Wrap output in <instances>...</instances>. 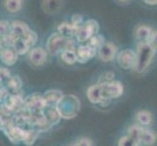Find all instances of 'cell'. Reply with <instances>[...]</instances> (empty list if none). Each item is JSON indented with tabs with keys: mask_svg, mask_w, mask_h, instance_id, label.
Returning <instances> with one entry per match:
<instances>
[{
	"mask_svg": "<svg viewBox=\"0 0 157 146\" xmlns=\"http://www.w3.org/2000/svg\"><path fill=\"white\" fill-rule=\"evenodd\" d=\"M5 92H6V91L0 88V101H1V100L4 99V96H5Z\"/></svg>",
	"mask_w": 157,
	"mask_h": 146,
	"instance_id": "8d00e7d4",
	"label": "cell"
},
{
	"mask_svg": "<svg viewBox=\"0 0 157 146\" xmlns=\"http://www.w3.org/2000/svg\"><path fill=\"white\" fill-rule=\"evenodd\" d=\"M117 146H140V145L136 140H134L133 138L128 137L127 134H125V136H122L119 138Z\"/></svg>",
	"mask_w": 157,
	"mask_h": 146,
	"instance_id": "83f0119b",
	"label": "cell"
},
{
	"mask_svg": "<svg viewBox=\"0 0 157 146\" xmlns=\"http://www.w3.org/2000/svg\"><path fill=\"white\" fill-rule=\"evenodd\" d=\"M29 58L30 62L35 66H43L47 61V52L41 47L34 48L29 51Z\"/></svg>",
	"mask_w": 157,
	"mask_h": 146,
	"instance_id": "ba28073f",
	"label": "cell"
},
{
	"mask_svg": "<svg viewBox=\"0 0 157 146\" xmlns=\"http://www.w3.org/2000/svg\"><path fill=\"white\" fill-rule=\"evenodd\" d=\"M102 87L104 85L101 83H97L88 89V99L92 102V103L98 104L101 103L102 101H105V97H104V93H102Z\"/></svg>",
	"mask_w": 157,
	"mask_h": 146,
	"instance_id": "30bf717a",
	"label": "cell"
},
{
	"mask_svg": "<svg viewBox=\"0 0 157 146\" xmlns=\"http://www.w3.org/2000/svg\"><path fill=\"white\" fill-rule=\"evenodd\" d=\"M21 39H23L29 47H31V46H33V45L36 44V42H37V34L35 33L33 30L29 29L28 31V33H26L25 36L21 37Z\"/></svg>",
	"mask_w": 157,
	"mask_h": 146,
	"instance_id": "4316f807",
	"label": "cell"
},
{
	"mask_svg": "<svg viewBox=\"0 0 157 146\" xmlns=\"http://www.w3.org/2000/svg\"><path fill=\"white\" fill-rule=\"evenodd\" d=\"M74 41L72 39H67L63 35L57 33H53L47 40V50L52 55L58 53H62L63 50L67 49H74Z\"/></svg>",
	"mask_w": 157,
	"mask_h": 146,
	"instance_id": "7a4b0ae2",
	"label": "cell"
},
{
	"mask_svg": "<svg viewBox=\"0 0 157 146\" xmlns=\"http://www.w3.org/2000/svg\"><path fill=\"white\" fill-rule=\"evenodd\" d=\"M157 132L152 128H142L140 134V146H155Z\"/></svg>",
	"mask_w": 157,
	"mask_h": 146,
	"instance_id": "52a82bcc",
	"label": "cell"
},
{
	"mask_svg": "<svg viewBox=\"0 0 157 146\" xmlns=\"http://www.w3.org/2000/svg\"><path fill=\"white\" fill-rule=\"evenodd\" d=\"M63 0H42L41 8L48 15H55L63 7Z\"/></svg>",
	"mask_w": 157,
	"mask_h": 146,
	"instance_id": "8fae6325",
	"label": "cell"
},
{
	"mask_svg": "<svg viewBox=\"0 0 157 146\" xmlns=\"http://www.w3.org/2000/svg\"><path fill=\"white\" fill-rule=\"evenodd\" d=\"M4 49V43H3V40H2V37H0V52Z\"/></svg>",
	"mask_w": 157,
	"mask_h": 146,
	"instance_id": "74e56055",
	"label": "cell"
},
{
	"mask_svg": "<svg viewBox=\"0 0 157 146\" xmlns=\"http://www.w3.org/2000/svg\"><path fill=\"white\" fill-rule=\"evenodd\" d=\"M18 39H19V37L15 33H13L12 31H9L8 33H6L5 35L2 36L4 46H7L9 48H13L14 45L16 44V42L18 41Z\"/></svg>",
	"mask_w": 157,
	"mask_h": 146,
	"instance_id": "603a6c76",
	"label": "cell"
},
{
	"mask_svg": "<svg viewBox=\"0 0 157 146\" xmlns=\"http://www.w3.org/2000/svg\"><path fill=\"white\" fill-rule=\"evenodd\" d=\"M4 7L9 13H18L23 8V0H5Z\"/></svg>",
	"mask_w": 157,
	"mask_h": 146,
	"instance_id": "d6986e66",
	"label": "cell"
},
{
	"mask_svg": "<svg viewBox=\"0 0 157 146\" xmlns=\"http://www.w3.org/2000/svg\"><path fill=\"white\" fill-rule=\"evenodd\" d=\"M98 55L104 62H112L117 56V46L113 42H105L99 49Z\"/></svg>",
	"mask_w": 157,
	"mask_h": 146,
	"instance_id": "5b68a950",
	"label": "cell"
},
{
	"mask_svg": "<svg viewBox=\"0 0 157 146\" xmlns=\"http://www.w3.org/2000/svg\"><path fill=\"white\" fill-rule=\"evenodd\" d=\"M140 131H142V127L138 126L137 124H133V125L129 126L127 129V136L130 137L131 138H133L134 140L139 143L140 145Z\"/></svg>",
	"mask_w": 157,
	"mask_h": 146,
	"instance_id": "7402d4cb",
	"label": "cell"
},
{
	"mask_svg": "<svg viewBox=\"0 0 157 146\" xmlns=\"http://www.w3.org/2000/svg\"><path fill=\"white\" fill-rule=\"evenodd\" d=\"M88 41H89L88 42V45L91 46L92 48L96 49L97 51H98V49L105 42L104 36L100 35V34H95V35H93Z\"/></svg>",
	"mask_w": 157,
	"mask_h": 146,
	"instance_id": "cb8c5ba5",
	"label": "cell"
},
{
	"mask_svg": "<svg viewBox=\"0 0 157 146\" xmlns=\"http://www.w3.org/2000/svg\"><path fill=\"white\" fill-rule=\"evenodd\" d=\"M25 107L29 110L32 111H41L43 108L45 107L44 102H43L42 97H40L37 95H32L30 96H29L28 99L25 101Z\"/></svg>",
	"mask_w": 157,
	"mask_h": 146,
	"instance_id": "4fadbf2b",
	"label": "cell"
},
{
	"mask_svg": "<svg viewBox=\"0 0 157 146\" xmlns=\"http://www.w3.org/2000/svg\"><path fill=\"white\" fill-rule=\"evenodd\" d=\"M76 28L70 23H63L58 26V32L67 39H72Z\"/></svg>",
	"mask_w": 157,
	"mask_h": 146,
	"instance_id": "ac0fdd59",
	"label": "cell"
},
{
	"mask_svg": "<svg viewBox=\"0 0 157 146\" xmlns=\"http://www.w3.org/2000/svg\"><path fill=\"white\" fill-rule=\"evenodd\" d=\"M83 21V17L79 14H74L71 17V21H70V24H71L75 28H77L78 26L81 25Z\"/></svg>",
	"mask_w": 157,
	"mask_h": 146,
	"instance_id": "1f68e13d",
	"label": "cell"
},
{
	"mask_svg": "<svg viewBox=\"0 0 157 146\" xmlns=\"http://www.w3.org/2000/svg\"><path fill=\"white\" fill-rule=\"evenodd\" d=\"M151 32H152V28L150 26L142 24V25H138L135 28L134 35L137 40H139L140 42H144V41H148L151 35Z\"/></svg>",
	"mask_w": 157,
	"mask_h": 146,
	"instance_id": "5bb4252c",
	"label": "cell"
},
{
	"mask_svg": "<svg viewBox=\"0 0 157 146\" xmlns=\"http://www.w3.org/2000/svg\"><path fill=\"white\" fill-rule=\"evenodd\" d=\"M102 93L105 100H110L120 97L124 93V86L119 81L112 80L108 83L102 84Z\"/></svg>",
	"mask_w": 157,
	"mask_h": 146,
	"instance_id": "3957f363",
	"label": "cell"
},
{
	"mask_svg": "<svg viewBox=\"0 0 157 146\" xmlns=\"http://www.w3.org/2000/svg\"><path fill=\"white\" fill-rule=\"evenodd\" d=\"M13 49L18 53V55H23V54H25V53L29 52L30 47L28 44H26V43L23 39L19 38L18 41L16 42V44L14 45Z\"/></svg>",
	"mask_w": 157,
	"mask_h": 146,
	"instance_id": "d4e9b609",
	"label": "cell"
},
{
	"mask_svg": "<svg viewBox=\"0 0 157 146\" xmlns=\"http://www.w3.org/2000/svg\"><path fill=\"white\" fill-rule=\"evenodd\" d=\"M154 123L153 113L148 109H140L135 113V124L142 128H150Z\"/></svg>",
	"mask_w": 157,
	"mask_h": 146,
	"instance_id": "8992f818",
	"label": "cell"
},
{
	"mask_svg": "<svg viewBox=\"0 0 157 146\" xmlns=\"http://www.w3.org/2000/svg\"><path fill=\"white\" fill-rule=\"evenodd\" d=\"M19 55L13 48H4L3 50L0 52V61L4 64H6L8 66H14L17 62Z\"/></svg>",
	"mask_w": 157,
	"mask_h": 146,
	"instance_id": "7c38bea8",
	"label": "cell"
},
{
	"mask_svg": "<svg viewBox=\"0 0 157 146\" xmlns=\"http://www.w3.org/2000/svg\"><path fill=\"white\" fill-rule=\"evenodd\" d=\"M10 71L8 68L5 67H0V78L3 80H8L10 78Z\"/></svg>",
	"mask_w": 157,
	"mask_h": 146,
	"instance_id": "e575fe53",
	"label": "cell"
},
{
	"mask_svg": "<svg viewBox=\"0 0 157 146\" xmlns=\"http://www.w3.org/2000/svg\"><path fill=\"white\" fill-rule=\"evenodd\" d=\"M63 97V95L59 91H49L42 97L43 102H44L45 107L53 106L54 104L58 103Z\"/></svg>",
	"mask_w": 157,
	"mask_h": 146,
	"instance_id": "2e32d148",
	"label": "cell"
},
{
	"mask_svg": "<svg viewBox=\"0 0 157 146\" xmlns=\"http://www.w3.org/2000/svg\"><path fill=\"white\" fill-rule=\"evenodd\" d=\"M116 2H118V3H121V4H124V3H127V2H129L130 0H115Z\"/></svg>",
	"mask_w": 157,
	"mask_h": 146,
	"instance_id": "f35d334b",
	"label": "cell"
},
{
	"mask_svg": "<svg viewBox=\"0 0 157 146\" xmlns=\"http://www.w3.org/2000/svg\"><path fill=\"white\" fill-rule=\"evenodd\" d=\"M117 62L118 66L122 69L129 70L134 68L135 62H136V52L131 49H125L117 53Z\"/></svg>",
	"mask_w": 157,
	"mask_h": 146,
	"instance_id": "277c9868",
	"label": "cell"
},
{
	"mask_svg": "<svg viewBox=\"0 0 157 146\" xmlns=\"http://www.w3.org/2000/svg\"><path fill=\"white\" fill-rule=\"evenodd\" d=\"M10 28L11 31L17 35L19 38H21L23 36H25L30 29L29 26L21 21H13L12 24H10Z\"/></svg>",
	"mask_w": 157,
	"mask_h": 146,
	"instance_id": "9a60e30c",
	"label": "cell"
},
{
	"mask_svg": "<svg viewBox=\"0 0 157 146\" xmlns=\"http://www.w3.org/2000/svg\"><path fill=\"white\" fill-rule=\"evenodd\" d=\"M10 23L6 20H0V36L8 33L10 30Z\"/></svg>",
	"mask_w": 157,
	"mask_h": 146,
	"instance_id": "f546056e",
	"label": "cell"
},
{
	"mask_svg": "<svg viewBox=\"0 0 157 146\" xmlns=\"http://www.w3.org/2000/svg\"><path fill=\"white\" fill-rule=\"evenodd\" d=\"M113 76H114V73H112V72H105L104 74H101V76H100L98 83L105 84V83L110 82V81L113 80Z\"/></svg>",
	"mask_w": 157,
	"mask_h": 146,
	"instance_id": "4dcf8cb0",
	"label": "cell"
},
{
	"mask_svg": "<svg viewBox=\"0 0 157 146\" xmlns=\"http://www.w3.org/2000/svg\"><path fill=\"white\" fill-rule=\"evenodd\" d=\"M93 35H94V33L92 32V30L85 24L78 26V28H76V30H75V34H74V36L76 37L78 42L88 41Z\"/></svg>",
	"mask_w": 157,
	"mask_h": 146,
	"instance_id": "e0dca14e",
	"label": "cell"
},
{
	"mask_svg": "<svg viewBox=\"0 0 157 146\" xmlns=\"http://www.w3.org/2000/svg\"><path fill=\"white\" fill-rule=\"evenodd\" d=\"M143 1L145 4L150 5V6H155V5H157V0H143Z\"/></svg>",
	"mask_w": 157,
	"mask_h": 146,
	"instance_id": "d590c367",
	"label": "cell"
},
{
	"mask_svg": "<svg viewBox=\"0 0 157 146\" xmlns=\"http://www.w3.org/2000/svg\"><path fill=\"white\" fill-rule=\"evenodd\" d=\"M96 49L92 48L89 45H81L78 47L76 50V58H77V62L80 63H85L89 62L91 58H93L96 54H97Z\"/></svg>",
	"mask_w": 157,
	"mask_h": 146,
	"instance_id": "9c48e42d",
	"label": "cell"
},
{
	"mask_svg": "<svg viewBox=\"0 0 157 146\" xmlns=\"http://www.w3.org/2000/svg\"><path fill=\"white\" fill-rule=\"evenodd\" d=\"M2 82H3V81H2V79L0 78V88H1V84H2Z\"/></svg>",
	"mask_w": 157,
	"mask_h": 146,
	"instance_id": "ab89813d",
	"label": "cell"
},
{
	"mask_svg": "<svg viewBox=\"0 0 157 146\" xmlns=\"http://www.w3.org/2000/svg\"><path fill=\"white\" fill-rule=\"evenodd\" d=\"M7 81L6 88L11 93H17L21 87V81L18 76L10 77Z\"/></svg>",
	"mask_w": 157,
	"mask_h": 146,
	"instance_id": "44dd1931",
	"label": "cell"
},
{
	"mask_svg": "<svg viewBox=\"0 0 157 146\" xmlns=\"http://www.w3.org/2000/svg\"><path fill=\"white\" fill-rule=\"evenodd\" d=\"M61 58L63 62L67 64H73L77 62L76 58V51L74 49H67V50H63L61 54Z\"/></svg>",
	"mask_w": 157,
	"mask_h": 146,
	"instance_id": "ffe728a7",
	"label": "cell"
},
{
	"mask_svg": "<svg viewBox=\"0 0 157 146\" xmlns=\"http://www.w3.org/2000/svg\"><path fill=\"white\" fill-rule=\"evenodd\" d=\"M71 146H93V142L92 140L88 137H82L78 139L74 144H72Z\"/></svg>",
	"mask_w": 157,
	"mask_h": 146,
	"instance_id": "d6a6232c",
	"label": "cell"
},
{
	"mask_svg": "<svg viewBox=\"0 0 157 146\" xmlns=\"http://www.w3.org/2000/svg\"><path fill=\"white\" fill-rule=\"evenodd\" d=\"M156 52L148 41L139 42L136 51V62L133 69L138 74H144L153 62Z\"/></svg>",
	"mask_w": 157,
	"mask_h": 146,
	"instance_id": "6da1fadb",
	"label": "cell"
},
{
	"mask_svg": "<svg viewBox=\"0 0 157 146\" xmlns=\"http://www.w3.org/2000/svg\"><path fill=\"white\" fill-rule=\"evenodd\" d=\"M148 42L150 43V45L157 51V30H154V31L152 30L151 35L148 39Z\"/></svg>",
	"mask_w": 157,
	"mask_h": 146,
	"instance_id": "836d02e7",
	"label": "cell"
},
{
	"mask_svg": "<svg viewBox=\"0 0 157 146\" xmlns=\"http://www.w3.org/2000/svg\"><path fill=\"white\" fill-rule=\"evenodd\" d=\"M85 25H87L88 28L92 30V32L95 34H98V32H99V29H100V25L98 24V21H97L96 20H88V21H86L85 23H84Z\"/></svg>",
	"mask_w": 157,
	"mask_h": 146,
	"instance_id": "f1b7e54d",
	"label": "cell"
},
{
	"mask_svg": "<svg viewBox=\"0 0 157 146\" xmlns=\"http://www.w3.org/2000/svg\"><path fill=\"white\" fill-rule=\"evenodd\" d=\"M45 118L50 124H56L59 120V113L57 112V110H55V108L53 106H48L47 114L45 115Z\"/></svg>",
	"mask_w": 157,
	"mask_h": 146,
	"instance_id": "484cf974",
	"label": "cell"
}]
</instances>
